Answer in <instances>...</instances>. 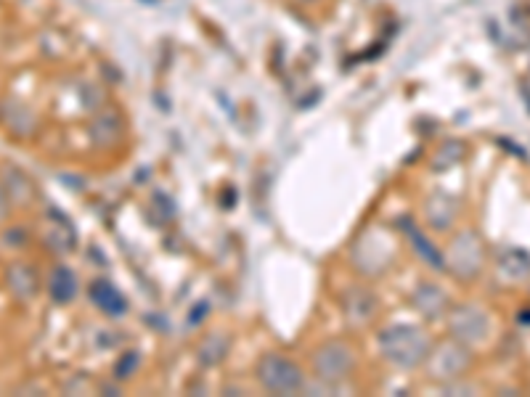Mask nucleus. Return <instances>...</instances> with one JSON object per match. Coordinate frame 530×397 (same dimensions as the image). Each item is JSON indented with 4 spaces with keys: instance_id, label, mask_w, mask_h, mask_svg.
<instances>
[{
    "instance_id": "7",
    "label": "nucleus",
    "mask_w": 530,
    "mask_h": 397,
    "mask_svg": "<svg viewBox=\"0 0 530 397\" xmlns=\"http://www.w3.org/2000/svg\"><path fill=\"white\" fill-rule=\"evenodd\" d=\"M509 255H512V260H515V263H509V257L504 255V257H501V270H504V273H507V276H512V278H525V276H528V273H530V257L525 255V252H515V249H512Z\"/></svg>"
},
{
    "instance_id": "9",
    "label": "nucleus",
    "mask_w": 530,
    "mask_h": 397,
    "mask_svg": "<svg viewBox=\"0 0 530 397\" xmlns=\"http://www.w3.org/2000/svg\"><path fill=\"white\" fill-rule=\"evenodd\" d=\"M8 212H11V196H8L6 186H0V223L8 218Z\"/></svg>"
},
{
    "instance_id": "5",
    "label": "nucleus",
    "mask_w": 530,
    "mask_h": 397,
    "mask_svg": "<svg viewBox=\"0 0 530 397\" xmlns=\"http://www.w3.org/2000/svg\"><path fill=\"white\" fill-rule=\"evenodd\" d=\"M8 286L19 300H30L38 294V276L30 265H11L8 270Z\"/></svg>"
},
{
    "instance_id": "4",
    "label": "nucleus",
    "mask_w": 530,
    "mask_h": 397,
    "mask_svg": "<svg viewBox=\"0 0 530 397\" xmlns=\"http://www.w3.org/2000/svg\"><path fill=\"white\" fill-rule=\"evenodd\" d=\"M454 329L459 331V337L477 342L488 334V318H485L480 310L475 308H464L462 313L454 315Z\"/></svg>"
},
{
    "instance_id": "1",
    "label": "nucleus",
    "mask_w": 530,
    "mask_h": 397,
    "mask_svg": "<svg viewBox=\"0 0 530 397\" xmlns=\"http://www.w3.org/2000/svg\"><path fill=\"white\" fill-rule=\"evenodd\" d=\"M385 353L395 363L403 366H414L427 353V339L417 329H395L385 337Z\"/></svg>"
},
{
    "instance_id": "6",
    "label": "nucleus",
    "mask_w": 530,
    "mask_h": 397,
    "mask_svg": "<svg viewBox=\"0 0 530 397\" xmlns=\"http://www.w3.org/2000/svg\"><path fill=\"white\" fill-rule=\"evenodd\" d=\"M77 292L75 276L67 268H56L51 276V297L56 302H69Z\"/></svg>"
},
{
    "instance_id": "8",
    "label": "nucleus",
    "mask_w": 530,
    "mask_h": 397,
    "mask_svg": "<svg viewBox=\"0 0 530 397\" xmlns=\"http://www.w3.org/2000/svg\"><path fill=\"white\" fill-rule=\"evenodd\" d=\"M454 255H459V260H456V268L459 270H462L464 260H470L472 273H475V270H480V244H475V241H472V247H464V239H462L459 241V247L454 249Z\"/></svg>"
},
{
    "instance_id": "2",
    "label": "nucleus",
    "mask_w": 530,
    "mask_h": 397,
    "mask_svg": "<svg viewBox=\"0 0 530 397\" xmlns=\"http://www.w3.org/2000/svg\"><path fill=\"white\" fill-rule=\"evenodd\" d=\"M260 379L273 392H295L300 387V382H303V376H300L295 363L279 358V355H271V358L263 360Z\"/></svg>"
},
{
    "instance_id": "3",
    "label": "nucleus",
    "mask_w": 530,
    "mask_h": 397,
    "mask_svg": "<svg viewBox=\"0 0 530 397\" xmlns=\"http://www.w3.org/2000/svg\"><path fill=\"white\" fill-rule=\"evenodd\" d=\"M316 366H318V374L324 376V379H342L350 366L348 350H345V347H337V345L326 347L324 353H318Z\"/></svg>"
}]
</instances>
